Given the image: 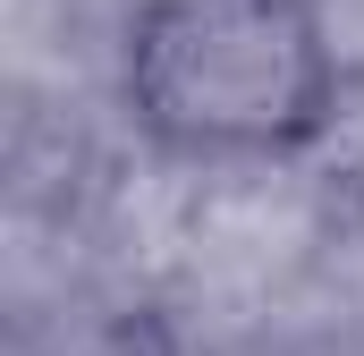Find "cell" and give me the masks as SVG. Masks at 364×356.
Masks as SVG:
<instances>
[{
    "label": "cell",
    "instance_id": "6da1fadb",
    "mask_svg": "<svg viewBox=\"0 0 364 356\" xmlns=\"http://www.w3.org/2000/svg\"><path fill=\"white\" fill-rule=\"evenodd\" d=\"M348 51L331 0H127L119 119L195 170H279L331 145Z\"/></svg>",
    "mask_w": 364,
    "mask_h": 356
}]
</instances>
